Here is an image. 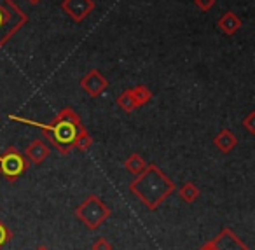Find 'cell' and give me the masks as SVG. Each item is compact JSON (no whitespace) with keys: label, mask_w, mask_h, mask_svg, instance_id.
<instances>
[{"label":"cell","mask_w":255,"mask_h":250,"mask_svg":"<svg viewBox=\"0 0 255 250\" xmlns=\"http://www.w3.org/2000/svg\"><path fill=\"white\" fill-rule=\"evenodd\" d=\"M11 121H18L23 124H30V126H39L40 131L49 138V142L58 149L61 156H68L70 151L74 149V138L77 135L79 128L82 126V121L79 117V114L75 112L70 107H65L61 109L56 116L53 117V121L47 124L39 123V121H32V119H25V117H19L11 114L9 116Z\"/></svg>","instance_id":"1"},{"label":"cell","mask_w":255,"mask_h":250,"mask_svg":"<svg viewBox=\"0 0 255 250\" xmlns=\"http://www.w3.org/2000/svg\"><path fill=\"white\" fill-rule=\"evenodd\" d=\"M129 191L142 201L149 210H157L171 194L177 191V184L156 165L150 163L140 175L129 184Z\"/></svg>","instance_id":"2"},{"label":"cell","mask_w":255,"mask_h":250,"mask_svg":"<svg viewBox=\"0 0 255 250\" xmlns=\"http://www.w3.org/2000/svg\"><path fill=\"white\" fill-rule=\"evenodd\" d=\"M28 23V14L14 0H0V49Z\"/></svg>","instance_id":"3"},{"label":"cell","mask_w":255,"mask_h":250,"mask_svg":"<svg viewBox=\"0 0 255 250\" xmlns=\"http://www.w3.org/2000/svg\"><path fill=\"white\" fill-rule=\"evenodd\" d=\"M74 212H75V217H77L89 231L100 229L103 222L112 215V210H110L96 194H89Z\"/></svg>","instance_id":"4"},{"label":"cell","mask_w":255,"mask_h":250,"mask_svg":"<svg viewBox=\"0 0 255 250\" xmlns=\"http://www.w3.org/2000/svg\"><path fill=\"white\" fill-rule=\"evenodd\" d=\"M30 163L25 158L21 151H18V147L9 145L2 154H0V175L7 179L9 182L18 180L23 173L28 170Z\"/></svg>","instance_id":"5"},{"label":"cell","mask_w":255,"mask_h":250,"mask_svg":"<svg viewBox=\"0 0 255 250\" xmlns=\"http://www.w3.org/2000/svg\"><path fill=\"white\" fill-rule=\"evenodd\" d=\"M96 4L95 0H63L61 9L74 23H82L93 11Z\"/></svg>","instance_id":"6"},{"label":"cell","mask_w":255,"mask_h":250,"mask_svg":"<svg viewBox=\"0 0 255 250\" xmlns=\"http://www.w3.org/2000/svg\"><path fill=\"white\" fill-rule=\"evenodd\" d=\"M213 250H250L248 245L231 228H222L213 240H208Z\"/></svg>","instance_id":"7"},{"label":"cell","mask_w":255,"mask_h":250,"mask_svg":"<svg viewBox=\"0 0 255 250\" xmlns=\"http://www.w3.org/2000/svg\"><path fill=\"white\" fill-rule=\"evenodd\" d=\"M81 89L91 98H98L107 88H109V79L105 75H102L100 70H89L84 77L81 79Z\"/></svg>","instance_id":"8"},{"label":"cell","mask_w":255,"mask_h":250,"mask_svg":"<svg viewBox=\"0 0 255 250\" xmlns=\"http://www.w3.org/2000/svg\"><path fill=\"white\" fill-rule=\"evenodd\" d=\"M25 158L28 159V163H33V165H42L51 154V149L46 145L44 140H32L25 149Z\"/></svg>","instance_id":"9"},{"label":"cell","mask_w":255,"mask_h":250,"mask_svg":"<svg viewBox=\"0 0 255 250\" xmlns=\"http://www.w3.org/2000/svg\"><path fill=\"white\" fill-rule=\"evenodd\" d=\"M241 25H243L241 19L238 18V14L233 11L224 12V14L219 18V21H217V28H219L224 35H234V33L241 28Z\"/></svg>","instance_id":"10"},{"label":"cell","mask_w":255,"mask_h":250,"mask_svg":"<svg viewBox=\"0 0 255 250\" xmlns=\"http://www.w3.org/2000/svg\"><path fill=\"white\" fill-rule=\"evenodd\" d=\"M213 145H215L220 152H224V154H229V152L238 145V138L231 130L222 128V130L215 135V138H213Z\"/></svg>","instance_id":"11"},{"label":"cell","mask_w":255,"mask_h":250,"mask_svg":"<svg viewBox=\"0 0 255 250\" xmlns=\"http://www.w3.org/2000/svg\"><path fill=\"white\" fill-rule=\"evenodd\" d=\"M177 191H178V196H180V200L184 201V203H187V205H192L199 196H201V191H199V187L196 186L194 182L182 184Z\"/></svg>","instance_id":"12"},{"label":"cell","mask_w":255,"mask_h":250,"mask_svg":"<svg viewBox=\"0 0 255 250\" xmlns=\"http://www.w3.org/2000/svg\"><path fill=\"white\" fill-rule=\"evenodd\" d=\"M124 168H126L128 173H131V175H140V173L143 172V170L147 168V161L142 158L140 154H131L129 158L124 161Z\"/></svg>","instance_id":"13"},{"label":"cell","mask_w":255,"mask_h":250,"mask_svg":"<svg viewBox=\"0 0 255 250\" xmlns=\"http://www.w3.org/2000/svg\"><path fill=\"white\" fill-rule=\"evenodd\" d=\"M91 147H93V137L88 133V130L84 126H81L74 138V149H77L81 152H88Z\"/></svg>","instance_id":"14"},{"label":"cell","mask_w":255,"mask_h":250,"mask_svg":"<svg viewBox=\"0 0 255 250\" xmlns=\"http://www.w3.org/2000/svg\"><path fill=\"white\" fill-rule=\"evenodd\" d=\"M129 93H131V96L135 98V102L138 107L147 105V103L152 100V91L143 84H138V86H135V88H129Z\"/></svg>","instance_id":"15"},{"label":"cell","mask_w":255,"mask_h":250,"mask_svg":"<svg viewBox=\"0 0 255 250\" xmlns=\"http://www.w3.org/2000/svg\"><path fill=\"white\" fill-rule=\"evenodd\" d=\"M117 105L121 107V109L124 110V112H135L136 109H138V105H136L135 98L131 96V93H129V89H126V91H123L119 96H117Z\"/></svg>","instance_id":"16"},{"label":"cell","mask_w":255,"mask_h":250,"mask_svg":"<svg viewBox=\"0 0 255 250\" xmlns=\"http://www.w3.org/2000/svg\"><path fill=\"white\" fill-rule=\"evenodd\" d=\"M11 238H12L11 229H9L7 226L4 224V222L0 221V249L7 245V243L11 242Z\"/></svg>","instance_id":"17"},{"label":"cell","mask_w":255,"mask_h":250,"mask_svg":"<svg viewBox=\"0 0 255 250\" xmlns=\"http://www.w3.org/2000/svg\"><path fill=\"white\" fill-rule=\"evenodd\" d=\"M243 126L247 128V131L250 135H255V112H250L247 117H243Z\"/></svg>","instance_id":"18"},{"label":"cell","mask_w":255,"mask_h":250,"mask_svg":"<svg viewBox=\"0 0 255 250\" xmlns=\"http://www.w3.org/2000/svg\"><path fill=\"white\" fill-rule=\"evenodd\" d=\"M91 250H112V243L107 238H98L93 242Z\"/></svg>","instance_id":"19"},{"label":"cell","mask_w":255,"mask_h":250,"mask_svg":"<svg viewBox=\"0 0 255 250\" xmlns=\"http://www.w3.org/2000/svg\"><path fill=\"white\" fill-rule=\"evenodd\" d=\"M215 2L217 0H194V5L199 9V11H203V12H208L210 9L215 5Z\"/></svg>","instance_id":"20"},{"label":"cell","mask_w":255,"mask_h":250,"mask_svg":"<svg viewBox=\"0 0 255 250\" xmlns=\"http://www.w3.org/2000/svg\"><path fill=\"white\" fill-rule=\"evenodd\" d=\"M198 250H213V247L212 245H210V242H206V243H203V245L201 247H199V249Z\"/></svg>","instance_id":"21"},{"label":"cell","mask_w":255,"mask_h":250,"mask_svg":"<svg viewBox=\"0 0 255 250\" xmlns=\"http://www.w3.org/2000/svg\"><path fill=\"white\" fill-rule=\"evenodd\" d=\"M28 2H30V4H33V5H37L40 2V0H28Z\"/></svg>","instance_id":"22"},{"label":"cell","mask_w":255,"mask_h":250,"mask_svg":"<svg viewBox=\"0 0 255 250\" xmlns=\"http://www.w3.org/2000/svg\"><path fill=\"white\" fill-rule=\"evenodd\" d=\"M35 250H49V249H47V247H37Z\"/></svg>","instance_id":"23"}]
</instances>
